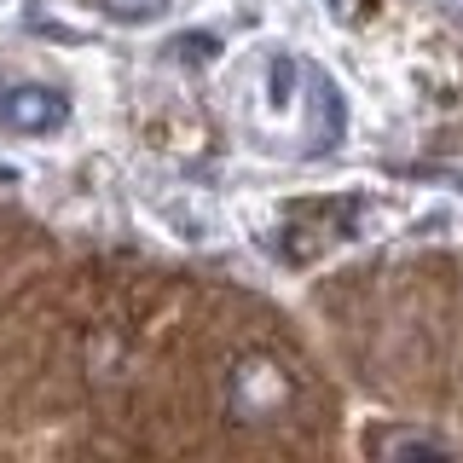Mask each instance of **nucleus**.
Returning a JSON list of instances; mask_svg holds the SVG:
<instances>
[{"label":"nucleus","instance_id":"obj_1","mask_svg":"<svg viewBox=\"0 0 463 463\" xmlns=\"http://www.w3.org/2000/svg\"><path fill=\"white\" fill-rule=\"evenodd\" d=\"M296 405V376H289L284 359L272 354H243L226 365V417L243 429L279 423V417Z\"/></svg>","mask_w":463,"mask_h":463},{"label":"nucleus","instance_id":"obj_2","mask_svg":"<svg viewBox=\"0 0 463 463\" xmlns=\"http://www.w3.org/2000/svg\"><path fill=\"white\" fill-rule=\"evenodd\" d=\"M70 122V99L47 81H18L0 93V128L12 134H58Z\"/></svg>","mask_w":463,"mask_h":463},{"label":"nucleus","instance_id":"obj_3","mask_svg":"<svg viewBox=\"0 0 463 463\" xmlns=\"http://www.w3.org/2000/svg\"><path fill=\"white\" fill-rule=\"evenodd\" d=\"M371 452L376 458H452L458 446L440 440V434H429V429H376Z\"/></svg>","mask_w":463,"mask_h":463},{"label":"nucleus","instance_id":"obj_4","mask_svg":"<svg viewBox=\"0 0 463 463\" xmlns=\"http://www.w3.org/2000/svg\"><path fill=\"white\" fill-rule=\"evenodd\" d=\"M99 6H105V18H116V24H151V18L168 12V0H99Z\"/></svg>","mask_w":463,"mask_h":463},{"label":"nucleus","instance_id":"obj_5","mask_svg":"<svg viewBox=\"0 0 463 463\" xmlns=\"http://www.w3.org/2000/svg\"><path fill=\"white\" fill-rule=\"evenodd\" d=\"M296 76H301L296 58H279V64H272V81H267L272 110H289V105H296Z\"/></svg>","mask_w":463,"mask_h":463},{"label":"nucleus","instance_id":"obj_6","mask_svg":"<svg viewBox=\"0 0 463 463\" xmlns=\"http://www.w3.org/2000/svg\"><path fill=\"white\" fill-rule=\"evenodd\" d=\"M18 180H24L18 168H12V163H0V185H18Z\"/></svg>","mask_w":463,"mask_h":463}]
</instances>
